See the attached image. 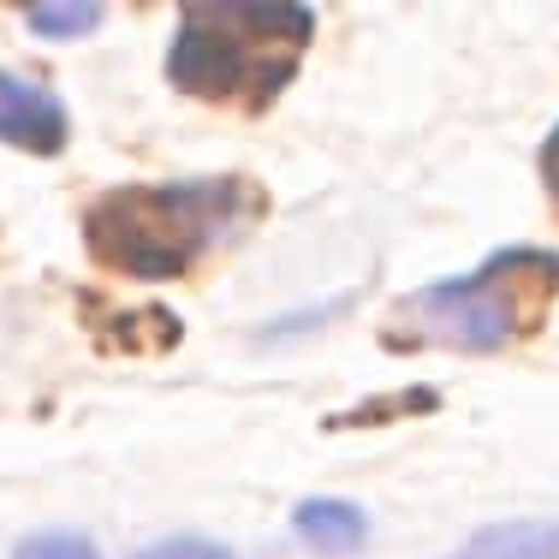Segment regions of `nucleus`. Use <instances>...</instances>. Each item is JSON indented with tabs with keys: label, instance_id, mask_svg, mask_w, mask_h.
<instances>
[{
	"label": "nucleus",
	"instance_id": "obj_7",
	"mask_svg": "<svg viewBox=\"0 0 559 559\" xmlns=\"http://www.w3.org/2000/svg\"><path fill=\"white\" fill-rule=\"evenodd\" d=\"M24 24L43 36H84L102 24V7L96 0H48V7H31L24 12Z\"/></svg>",
	"mask_w": 559,
	"mask_h": 559
},
{
	"label": "nucleus",
	"instance_id": "obj_2",
	"mask_svg": "<svg viewBox=\"0 0 559 559\" xmlns=\"http://www.w3.org/2000/svg\"><path fill=\"white\" fill-rule=\"evenodd\" d=\"M316 36L310 7H238V0H197L179 19V43L167 55V72L179 90L209 102H274L286 78L298 72L304 48Z\"/></svg>",
	"mask_w": 559,
	"mask_h": 559
},
{
	"label": "nucleus",
	"instance_id": "obj_10",
	"mask_svg": "<svg viewBox=\"0 0 559 559\" xmlns=\"http://www.w3.org/2000/svg\"><path fill=\"white\" fill-rule=\"evenodd\" d=\"M542 179H548V191H554V203H559V126H554V138L542 143Z\"/></svg>",
	"mask_w": 559,
	"mask_h": 559
},
{
	"label": "nucleus",
	"instance_id": "obj_8",
	"mask_svg": "<svg viewBox=\"0 0 559 559\" xmlns=\"http://www.w3.org/2000/svg\"><path fill=\"white\" fill-rule=\"evenodd\" d=\"M12 559H96V548L78 530H43V536H31Z\"/></svg>",
	"mask_w": 559,
	"mask_h": 559
},
{
	"label": "nucleus",
	"instance_id": "obj_9",
	"mask_svg": "<svg viewBox=\"0 0 559 559\" xmlns=\"http://www.w3.org/2000/svg\"><path fill=\"white\" fill-rule=\"evenodd\" d=\"M138 559H233V554L215 548V542H203V536H173V542H162V548L138 554Z\"/></svg>",
	"mask_w": 559,
	"mask_h": 559
},
{
	"label": "nucleus",
	"instance_id": "obj_5",
	"mask_svg": "<svg viewBox=\"0 0 559 559\" xmlns=\"http://www.w3.org/2000/svg\"><path fill=\"white\" fill-rule=\"evenodd\" d=\"M459 559H559V518H518L495 524L471 542Z\"/></svg>",
	"mask_w": 559,
	"mask_h": 559
},
{
	"label": "nucleus",
	"instance_id": "obj_4",
	"mask_svg": "<svg viewBox=\"0 0 559 559\" xmlns=\"http://www.w3.org/2000/svg\"><path fill=\"white\" fill-rule=\"evenodd\" d=\"M0 138L19 143V150L55 155L60 143H66V114H60V102L48 96L43 84H31V78L0 72Z\"/></svg>",
	"mask_w": 559,
	"mask_h": 559
},
{
	"label": "nucleus",
	"instance_id": "obj_6",
	"mask_svg": "<svg viewBox=\"0 0 559 559\" xmlns=\"http://www.w3.org/2000/svg\"><path fill=\"white\" fill-rule=\"evenodd\" d=\"M292 524H298V536L310 542V548H322V554H352L357 542L369 536L364 512H357L352 500H304Z\"/></svg>",
	"mask_w": 559,
	"mask_h": 559
},
{
	"label": "nucleus",
	"instance_id": "obj_3",
	"mask_svg": "<svg viewBox=\"0 0 559 559\" xmlns=\"http://www.w3.org/2000/svg\"><path fill=\"white\" fill-rule=\"evenodd\" d=\"M559 292L554 250H500L476 274L423 286L399 304L393 328L411 345H452V352H500L542 328Z\"/></svg>",
	"mask_w": 559,
	"mask_h": 559
},
{
	"label": "nucleus",
	"instance_id": "obj_1",
	"mask_svg": "<svg viewBox=\"0 0 559 559\" xmlns=\"http://www.w3.org/2000/svg\"><path fill=\"white\" fill-rule=\"evenodd\" d=\"M262 197L250 179H197V185H119L90 209L84 233L96 262L131 280H179L250 221Z\"/></svg>",
	"mask_w": 559,
	"mask_h": 559
}]
</instances>
